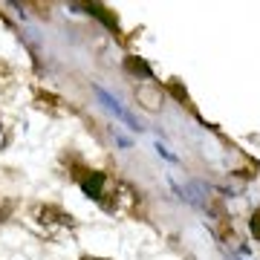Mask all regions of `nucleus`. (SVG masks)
Wrapping results in <instances>:
<instances>
[{
    "label": "nucleus",
    "instance_id": "1",
    "mask_svg": "<svg viewBox=\"0 0 260 260\" xmlns=\"http://www.w3.org/2000/svg\"><path fill=\"white\" fill-rule=\"evenodd\" d=\"M32 223H35L44 234H49V237L67 234V232H73L75 225H78L70 211H64L61 205H47V203L32 208Z\"/></svg>",
    "mask_w": 260,
    "mask_h": 260
},
{
    "label": "nucleus",
    "instance_id": "2",
    "mask_svg": "<svg viewBox=\"0 0 260 260\" xmlns=\"http://www.w3.org/2000/svg\"><path fill=\"white\" fill-rule=\"evenodd\" d=\"M75 182L81 185V191L90 200H95V203H102L104 194H107V188H110V179H107V174H102V171H87V168H78V174H73Z\"/></svg>",
    "mask_w": 260,
    "mask_h": 260
},
{
    "label": "nucleus",
    "instance_id": "3",
    "mask_svg": "<svg viewBox=\"0 0 260 260\" xmlns=\"http://www.w3.org/2000/svg\"><path fill=\"white\" fill-rule=\"evenodd\" d=\"M35 104H38V110L49 113V116H67V113H70V107H67V102L61 99V95L44 93V90H38L35 93Z\"/></svg>",
    "mask_w": 260,
    "mask_h": 260
},
{
    "label": "nucleus",
    "instance_id": "4",
    "mask_svg": "<svg viewBox=\"0 0 260 260\" xmlns=\"http://www.w3.org/2000/svg\"><path fill=\"white\" fill-rule=\"evenodd\" d=\"M124 70H127L130 75H136V78H148V81H153V70H150V64L145 61V58L127 55L124 58Z\"/></svg>",
    "mask_w": 260,
    "mask_h": 260
},
{
    "label": "nucleus",
    "instance_id": "5",
    "mask_svg": "<svg viewBox=\"0 0 260 260\" xmlns=\"http://www.w3.org/2000/svg\"><path fill=\"white\" fill-rule=\"evenodd\" d=\"M95 93H99V99H102V102L107 104V107H110V110L116 113V116H119V119H124V121H127V124H130V127H133V130H142L139 124H136V119H133V116H130L127 110H124V107H119V102H116V99H110V95H107V93H104V90H102V87H99Z\"/></svg>",
    "mask_w": 260,
    "mask_h": 260
},
{
    "label": "nucleus",
    "instance_id": "6",
    "mask_svg": "<svg viewBox=\"0 0 260 260\" xmlns=\"http://www.w3.org/2000/svg\"><path fill=\"white\" fill-rule=\"evenodd\" d=\"M12 90H15V70L6 61H0V99H6Z\"/></svg>",
    "mask_w": 260,
    "mask_h": 260
},
{
    "label": "nucleus",
    "instance_id": "7",
    "mask_svg": "<svg viewBox=\"0 0 260 260\" xmlns=\"http://www.w3.org/2000/svg\"><path fill=\"white\" fill-rule=\"evenodd\" d=\"M12 211H15V200H9V197H0V223H6L12 217Z\"/></svg>",
    "mask_w": 260,
    "mask_h": 260
},
{
    "label": "nucleus",
    "instance_id": "8",
    "mask_svg": "<svg viewBox=\"0 0 260 260\" xmlns=\"http://www.w3.org/2000/svg\"><path fill=\"white\" fill-rule=\"evenodd\" d=\"M249 232H251V237L260 243V208H254V211H251V217H249Z\"/></svg>",
    "mask_w": 260,
    "mask_h": 260
},
{
    "label": "nucleus",
    "instance_id": "9",
    "mask_svg": "<svg viewBox=\"0 0 260 260\" xmlns=\"http://www.w3.org/2000/svg\"><path fill=\"white\" fill-rule=\"evenodd\" d=\"M9 139H12V133H9V127H6V121L0 119V150L9 145Z\"/></svg>",
    "mask_w": 260,
    "mask_h": 260
},
{
    "label": "nucleus",
    "instance_id": "10",
    "mask_svg": "<svg viewBox=\"0 0 260 260\" xmlns=\"http://www.w3.org/2000/svg\"><path fill=\"white\" fill-rule=\"evenodd\" d=\"M78 260H110V257H93V254H84V257H78Z\"/></svg>",
    "mask_w": 260,
    "mask_h": 260
}]
</instances>
